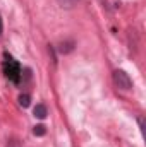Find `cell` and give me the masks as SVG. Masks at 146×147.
Here are the masks:
<instances>
[{
    "mask_svg": "<svg viewBox=\"0 0 146 147\" xmlns=\"http://www.w3.org/2000/svg\"><path fill=\"white\" fill-rule=\"evenodd\" d=\"M33 113H35V116H36V118H40V120L46 118V115H48V111H46V106H45L43 103L36 105V106H35V110H33Z\"/></svg>",
    "mask_w": 146,
    "mask_h": 147,
    "instance_id": "obj_3",
    "label": "cell"
},
{
    "mask_svg": "<svg viewBox=\"0 0 146 147\" xmlns=\"http://www.w3.org/2000/svg\"><path fill=\"white\" fill-rule=\"evenodd\" d=\"M72 50H74V43H72V41L60 43V46H59V51H60V53H64V55H65V53H71Z\"/></svg>",
    "mask_w": 146,
    "mask_h": 147,
    "instance_id": "obj_4",
    "label": "cell"
},
{
    "mask_svg": "<svg viewBox=\"0 0 146 147\" xmlns=\"http://www.w3.org/2000/svg\"><path fill=\"white\" fill-rule=\"evenodd\" d=\"M5 65H3V69H5V75H7V79L9 80H12V82H19L21 80V65L10 57V55H7L5 53Z\"/></svg>",
    "mask_w": 146,
    "mask_h": 147,
    "instance_id": "obj_1",
    "label": "cell"
},
{
    "mask_svg": "<svg viewBox=\"0 0 146 147\" xmlns=\"http://www.w3.org/2000/svg\"><path fill=\"white\" fill-rule=\"evenodd\" d=\"M57 2H59V5L62 9H72L74 5H77L79 0H57Z\"/></svg>",
    "mask_w": 146,
    "mask_h": 147,
    "instance_id": "obj_5",
    "label": "cell"
},
{
    "mask_svg": "<svg viewBox=\"0 0 146 147\" xmlns=\"http://www.w3.org/2000/svg\"><path fill=\"white\" fill-rule=\"evenodd\" d=\"M112 79H113V84H115L119 89H122V91H129V89L132 87V80H131L129 74L124 72V70H113Z\"/></svg>",
    "mask_w": 146,
    "mask_h": 147,
    "instance_id": "obj_2",
    "label": "cell"
},
{
    "mask_svg": "<svg viewBox=\"0 0 146 147\" xmlns=\"http://www.w3.org/2000/svg\"><path fill=\"white\" fill-rule=\"evenodd\" d=\"M19 105H21L23 108H28V106L31 105V98H29V94H21V96H19Z\"/></svg>",
    "mask_w": 146,
    "mask_h": 147,
    "instance_id": "obj_6",
    "label": "cell"
},
{
    "mask_svg": "<svg viewBox=\"0 0 146 147\" xmlns=\"http://www.w3.org/2000/svg\"><path fill=\"white\" fill-rule=\"evenodd\" d=\"M2 31H3V21H2V16H0V36H2Z\"/></svg>",
    "mask_w": 146,
    "mask_h": 147,
    "instance_id": "obj_9",
    "label": "cell"
},
{
    "mask_svg": "<svg viewBox=\"0 0 146 147\" xmlns=\"http://www.w3.org/2000/svg\"><path fill=\"white\" fill-rule=\"evenodd\" d=\"M33 134L38 135V137H43L45 134H46V128H45V125H36L35 128H33Z\"/></svg>",
    "mask_w": 146,
    "mask_h": 147,
    "instance_id": "obj_7",
    "label": "cell"
},
{
    "mask_svg": "<svg viewBox=\"0 0 146 147\" xmlns=\"http://www.w3.org/2000/svg\"><path fill=\"white\" fill-rule=\"evenodd\" d=\"M9 147H19V142H17V140H10Z\"/></svg>",
    "mask_w": 146,
    "mask_h": 147,
    "instance_id": "obj_8",
    "label": "cell"
}]
</instances>
